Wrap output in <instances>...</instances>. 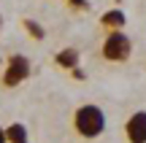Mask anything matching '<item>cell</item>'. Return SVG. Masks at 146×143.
Returning <instances> with one entry per match:
<instances>
[{
  "mask_svg": "<svg viewBox=\"0 0 146 143\" xmlns=\"http://www.w3.org/2000/svg\"><path fill=\"white\" fill-rule=\"evenodd\" d=\"M30 78V59L25 57V54H11L8 62L3 65V73H0V84L5 86V89H14V86H19L22 81Z\"/></svg>",
  "mask_w": 146,
  "mask_h": 143,
  "instance_id": "3",
  "label": "cell"
},
{
  "mask_svg": "<svg viewBox=\"0 0 146 143\" xmlns=\"http://www.w3.org/2000/svg\"><path fill=\"white\" fill-rule=\"evenodd\" d=\"M125 140L127 143H146V111H135L125 122Z\"/></svg>",
  "mask_w": 146,
  "mask_h": 143,
  "instance_id": "4",
  "label": "cell"
},
{
  "mask_svg": "<svg viewBox=\"0 0 146 143\" xmlns=\"http://www.w3.org/2000/svg\"><path fill=\"white\" fill-rule=\"evenodd\" d=\"M0 143H8V138H5V127H0Z\"/></svg>",
  "mask_w": 146,
  "mask_h": 143,
  "instance_id": "11",
  "label": "cell"
},
{
  "mask_svg": "<svg viewBox=\"0 0 146 143\" xmlns=\"http://www.w3.org/2000/svg\"><path fill=\"white\" fill-rule=\"evenodd\" d=\"M100 57L108 62H127L133 57V41L125 35V30H111L106 32L103 43H100Z\"/></svg>",
  "mask_w": 146,
  "mask_h": 143,
  "instance_id": "2",
  "label": "cell"
},
{
  "mask_svg": "<svg viewBox=\"0 0 146 143\" xmlns=\"http://www.w3.org/2000/svg\"><path fill=\"white\" fill-rule=\"evenodd\" d=\"M5 138H8V143H27V127L19 122L8 124L5 127Z\"/></svg>",
  "mask_w": 146,
  "mask_h": 143,
  "instance_id": "7",
  "label": "cell"
},
{
  "mask_svg": "<svg viewBox=\"0 0 146 143\" xmlns=\"http://www.w3.org/2000/svg\"><path fill=\"white\" fill-rule=\"evenodd\" d=\"M73 11H89V0H68Z\"/></svg>",
  "mask_w": 146,
  "mask_h": 143,
  "instance_id": "9",
  "label": "cell"
},
{
  "mask_svg": "<svg viewBox=\"0 0 146 143\" xmlns=\"http://www.w3.org/2000/svg\"><path fill=\"white\" fill-rule=\"evenodd\" d=\"M22 24H25V30L30 32V35L35 38V41H43V38H46V30H43V27L38 24L35 19H22Z\"/></svg>",
  "mask_w": 146,
  "mask_h": 143,
  "instance_id": "8",
  "label": "cell"
},
{
  "mask_svg": "<svg viewBox=\"0 0 146 143\" xmlns=\"http://www.w3.org/2000/svg\"><path fill=\"white\" fill-rule=\"evenodd\" d=\"M0 68H3V59H0Z\"/></svg>",
  "mask_w": 146,
  "mask_h": 143,
  "instance_id": "12",
  "label": "cell"
},
{
  "mask_svg": "<svg viewBox=\"0 0 146 143\" xmlns=\"http://www.w3.org/2000/svg\"><path fill=\"white\" fill-rule=\"evenodd\" d=\"M73 78H78V81H84V78H87V73H84L81 68H73Z\"/></svg>",
  "mask_w": 146,
  "mask_h": 143,
  "instance_id": "10",
  "label": "cell"
},
{
  "mask_svg": "<svg viewBox=\"0 0 146 143\" xmlns=\"http://www.w3.org/2000/svg\"><path fill=\"white\" fill-rule=\"evenodd\" d=\"M0 27H3V19H0Z\"/></svg>",
  "mask_w": 146,
  "mask_h": 143,
  "instance_id": "13",
  "label": "cell"
},
{
  "mask_svg": "<svg viewBox=\"0 0 146 143\" xmlns=\"http://www.w3.org/2000/svg\"><path fill=\"white\" fill-rule=\"evenodd\" d=\"M70 127H73V132H76L81 140L100 138L103 130H106V113H103V108L95 105V103H84V105H78L76 111H73Z\"/></svg>",
  "mask_w": 146,
  "mask_h": 143,
  "instance_id": "1",
  "label": "cell"
},
{
  "mask_svg": "<svg viewBox=\"0 0 146 143\" xmlns=\"http://www.w3.org/2000/svg\"><path fill=\"white\" fill-rule=\"evenodd\" d=\"M54 62H57L62 70H73V68H78V62H81V54H78V49H62V51H57Z\"/></svg>",
  "mask_w": 146,
  "mask_h": 143,
  "instance_id": "6",
  "label": "cell"
},
{
  "mask_svg": "<svg viewBox=\"0 0 146 143\" xmlns=\"http://www.w3.org/2000/svg\"><path fill=\"white\" fill-rule=\"evenodd\" d=\"M125 24H127V16H125V11H122V8H111V11H106V14L100 16V27H103L106 32H111V30H125Z\"/></svg>",
  "mask_w": 146,
  "mask_h": 143,
  "instance_id": "5",
  "label": "cell"
}]
</instances>
